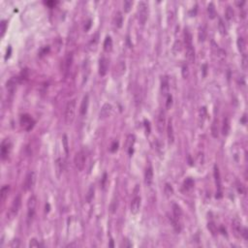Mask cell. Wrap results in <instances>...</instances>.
Here are the masks:
<instances>
[{"label":"cell","mask_w":248,"mask_h":248,"mask_svg":"<svg viewBox=\"0 0 248 248\" xmlns=\"http://www.w3.org/2000/svg\"><path fill=\"white\" fill-rule=\"evenodd\" d=\"M76 111H77V101L75 99L71 100L66 105L65 109V122L67 125H71L76 117Z\"/></svg>","instance_id":"obj_1"},{"label":"cell","mask_w":248,"mask_h":248,"mask_svg":"<svg viewBox=\"0 0 248 248\" xmlns=\"http://www.w3.org/2000/svg\"><path fill=\"white\" fill-rule=\"evenodd\" d=\"M21 205H22V197L21 195H18L14 199V201H13V203L10 206V209L7 212V218L13 219L14 217H16V215L19 211V209H21Z\"/></svg>","instance_id":"obj_2"},{"label":"cell","mask_w":248,"mask_h":248,"mask_svg":"<svg viewBox=\"0 0 248 248\" xmlns=\"http://www.w3.org/2000/svg\"><path fill=\"white\" fill-rule=\"evenodd\" d=\"M147 4L144 1H140L138 5V19L140 25H144L147 21Z\"/></svg>","instance_id":"obj_3"},{"label":"cell","mask_w":248,"mask_h":248,"mask_svg":"<svg viewBox=\"0 0 248 248\" xmlns=\"http://www.w3.org/2000/svg\"><path fill=\"white\" fill-rule=\"evenodd\" d=\"M85 154L83 150L79 151L76 155H75V158H74V163H75V166L76 168L78 169V171L82 172L83 169H84V166H85Z\"/></svg>","instance_id":"obj_4"},{"label":"cell","mask_w":248,"mask_h":248,"mask_svg":"<svg viewBox=\"0 0 248 248\" xmlns=\"http://www.w3.org/2000/svg\"><path fill=\"white\" fill-rule=\"evenodd\" d=\"M36 183V173L34 172H29L25 177L24 179V184H23V188L25 191H29L31 190L33 187H34Z\"/></svg>","instance_id":"obj_5"},{"label":"cell","mask_w":248,"mask_h":248,"mask_svg":"<svg viewBox=\"0 0 248 248\" xmlns=\"http://www.w3.org/2000/svg\"><path fill=\"white\" fill-rule=\"evenodd\" d=\"M19 122H21V125L22 127L26 130V131H29L33 128V126H34V120L33 118L29 116V115H22L21 116V119H19Z\"/></svg>","instance_id":"obj_6"},{"label":"cell","mask_w":248,"mask_h":248,"mask_svg":"<svg viewBox=\"0 0 248 248\" xmlns=\"http://www.w3.org/2000/svg\"><path fill=\"white\" fill-rule=\"evenodd\" d=\"M37 205V199L35 196H31L28 199L27 202V215H28V219L31 220L35 215V209Z\"/></svg>","instance_id":"obj_7"},{"label":"cell","mask_w":248,"mask_h":248,"mask_svg":"<svg viewBox=\"0 0 248 248\" xmlns=\"http://www.w3.org/2000/svg\"><path fill=\"white\" fill-rule=\"evenodd\" d=\"M112 111H113V108L112 106L109 103H106L103 105V107L101 108V111H100V113H99V117L101 119H106L112 116Z\"/></svg>","instance_id":"obj_8"},{"label":"cell","mask_w":248,"mask_h":248,"mask_svg":"<svg viewBox=\"0 0 248 248\" xmlns=\"http://www.w3.org/2000/svg\"><path fill=\"white\" fill-rule=\"evenodd\" d=\"M11 148H12V144L10 143V140L8 139H5L1 144V158H2V160H4L8 157V155L10 154V151H11Z\"/></svg>","instance_id":"obj_9"},{"label":"cell","mask_w":248,"mask_h":248,"mask_svg":"<svg viewBox=\"0 0 248 248\" xmlns=\"http://www.w3.org/2000/svg\"><path fill=\"white\" fill-rule=\"evenodd\" d=\"M214 178H215V184H216V198L222 197V192H221V178H220V173L217 166H214Z\"/></svg>","instance_id":"obj_10"},{"label":"cell","mask_w":248,"mask_h":248,"mask_svg":"<svg viewBox=\"0 0 248 248\" xmlns=\"http://www.w3.org/2000/svg\"><path fill=\"white\" fill-rule=\"evenodd\" d=\"M156 127L159 133H162L166 127V118L163 112H159L156 119Z\"/></svg>","instance_id":"obj_11"},{"label":"cell","mask_w":248,"mask_h":248,"mask_svg":"<svg viewBox=\"0 0 248 248\" xmlns=\"http://www.w3.org/2000/svg\"><path fill=\"white\" fill-rule=\"evenodd\" d=\"M18 82H19L18 77H13L8 80L7 83H6V87H7V89L10 93L15 92V90L17 89V85H18Z\"/></svg>","instance_id":"obj_12"},{"label":"cell","mask_w":248,"mask_h":248,"mask_svg":"<svg viewBox=\"0 0 248 248\" xmlns=\"http://www.w3.org/2000/svg\"><path fill=\"white\" fill-rule=\"evenodd\" d=\"M109 69V60L106 57H102L100 59L99 63V74L101 76H105Z\"/></svg>","instance_id":"obj_13"},{"label":"cell","mask_w":248,"mask_h":248,"mask_svg":"<svg viewBox=\"0 0 248 248\" xmlns=\"http://www.w3.org/2000/svg\"><path fill=\"white\" fill-rule=\"evenodd\" d=\"M140 205H142V200H140V197H135L131 202V212L133 214H137L140 211Z\"/></svg>","instance_id":"obj_14"},{"label":"cell","mask_w":248,"mask_h":248,"mask_svg":"<svg viewBox=\"0 0 248 248\" xmlns=\"http://www.w3.org/2000/svg\"><path fill=\"white\" fill-rule=\"evenodd\" d=\"M88 106H89V96L88 95H85L83 98L82 103H80V107H79V112H80V115H82V116L86 115V112H87V110H88Z\"/></svg>","instance_id":"obj_15"},{"label":"cell","mask_w":248,"mask_h":248,"mask_svg":"<svg viewBox=\"0 0 248 248\" xmlns=\"http://www.w3.org/2000/svg\"><path fill=\"white\" fill-rule=\"evenodd\" d=\"M144 181L147 186H149L153 182V169L151 166H148L145 170L144 173Z\"/></svg>","instance_id":"obj_16"},{"label":"cell","mask_w":248,"mask_h":248,"mask_svg":"<svg viewBox=\"0 0 248 248\" xmlns=\"http://www.w3.org/2000/svg\"><path fill=\"white\" fill-rule=\"evenodd\" d=\"M186 58L189 63L195 62V50L193 48V45L186 47Z\"/></svg>","instance_id":"obj_17"},{"label":"cell","mask_w":248,"mask_h":248,"mask_svg":"<svg viewBox=\"0 0 248 248\" xmlns=\"http://www.w3.org/2000/svg\"><path fill=\"white\" fill-rule=\"evenodd\" d=\"M173 219L177 221V222H179V220L181 219V216H182V211H181V209H180V206L177 204L173 205Z\"/></svg>","instance_id":"obj_18"},{"label":"cell","mask_w":248,"mask_h":248,"mask_svg":"<svg viewBox=\"0 0 248 248\" xmlns=\"http://www.w3.org/2000/svg\"><path fill=\"white\" fill-rule=\"evenodd\" d=\"M72 62H73V55L72 53H68V55L65 56L64 62H63V71L64 72L69 71V69L72 66Z\"/></svg>","instance_id":"obj_19"},{"label":"cell","mask_w":248,"mask_h":248,"mask_svg":"<svg viewBox=\"0 0 248 248\" xmlns=\"http://www.w3.org/2000/svg\"><path fill=\"white\" fill-rule=\"evenodd\" d=\"M63 169H64V167H63V161L60 159V158L56 159V161H55V173H56V177L58 178L62 176Z\"/></svg>","instance_id":"obj_20"},{"label":"cell","mask_w":248,"mask_h":248,"mask_svg":"<svg viewBox=\"0 0 248 248\" xmlns=\"http://www.w3.org/2000/svg\"><path fill=\"white\" fill-rule=\"evenodd\" d=\"M230 132V119L229 117H225L223 119V124H222V134L224 136H228Z\"/></svg>","instance_id":"obj_21"},{"label":"cell","mask_w":248,"mask_h":248,"mask_svg":"<svg viewBox=\"0 0 248 248\" xmlns=\"http://www.w3.org/2000/svg\"><path fill=\"white\" fill-rule=\"evenodd\" d=\"M167 135H168L169 143L173 144V140H175V134H173V125H172L171 120L168 123V126H167Z\"/></svg>","instance_id":"obj_22"},{"label":"cell","mask_w":248,"mask_h":248,"mask_svg":"<svg viewBox=\"0 0 248 248\" xmlns=\"http://www.w3.org/2000/svg\"><path fill=\"white\" fill-rule=\"evenodd\" d=\"M237 44H238V51L242 53V55H246L245 53V50H246V43H245V40H244V38L243 37H239L238 39V42H237Z\"/></svg>","instance_id":"obj_23"},{"label":"cell","mask_w":248,"mask_h":248,"mask_svg":"<svg viewBox=\"0 0 248 248\" xmlns=\"http://www.w3.org/2000/svg\"><path fill=\"white\" fill-rule=\"evenodd\" d=\"M103 47H104L105 51H107V52L112 51V39L110 36H107L106 37Z\"/></svg>","instance_id":"obj_24"},{"label":"cell","mask_w":248,"mask_h":248,"mask_svg":"<svg viewBox=\"0 0 248 248\" xmlns=\"http://www.w3.org/2000/svg\"><path fill=\"white\" fill-rule=\"evenodd\" d=\"M9 192H10V186L9 185H4L2 188H1V192H0V196H1V202L4 203L6 199L8 198V195H9Z\"/></svg>","instance_id":"obj_25"},{"label":"cell","mask_w":248,"mask_h":248,"mask_svg":"<svg viewBox=\"0 0 248 248\" xmlns=\"http://www.w3.org/2000/svg\"><path fill=\"white\" fill-rule=\"evenodd\" d=\"M134 144H135V136H134V135H129L128 138H127L126 145H127V149H128V151H129L130 154H132V152H133Z\"/></svg>","instance_id":"obj_26"},{"label":"cell","mask_w":248,"mask_h":248,"mask_svg":"<svg viewBox=\"0 0 248 248\" xmlns=\"http://www.w3.org/2000/svg\"><path fill=\"white\" fill-rule=\"evenodd\" d=\"M161 88H162V92L164 94H168L169 92V79L167 77H164L162 79V86H161Z\"/></svg>","instance_id":"obj_27"},{"label":"cell","mask_w":248,"mask_h":248,"mask_svg":"<svg viewBox=\"0 0 248 248\" xmlns=\"http://www.w3.org/2000/svg\"><path fill=\"white\" fill-rule=\"evenodd\" d=\"M122 22H123V17L121 15V13L117 12L116 15L115 17V24L116 25V27H121L122 26Z\"/></svg>","instance_id":"obj_28"},{"label":"cell","mask_w":248,"mask_h":248,"mask_svg":"<svg viewBox=\"0 0 248 248\" xmlns=\"http://www.w3.org/2000/svg\"><path fill=\"white\" fill-rule=\"evenodd\" d=\"M192 35L191 33L188 31V30H185L184 32V42H185V47L187 46H192L193 43H192Z\"/></svg>","instance_id":"obj_29"},{"label":"cell","mask_w":248,"mask_h":248,"mask_svg":"<svg viewBox=\"0 0 248 248\" xmlns=\"http://www.w3.org/2000/svg\"><path fill=\"white\" fill-rule=\"evenodd\" d=\"M211 134L214 138H217L218 137V120L217 119H214L213 122H212V125H211Z\"/></svg>","instance_id":"obj_30"},{"label":"cell","mask_w":248,"mask_h":248,"mask_svg":"<svg viewBox=\"0 0 248 248\" xmlns=\"http://www.w3.org/2000/svg\"><path fill=\"white\" fill-rule=\"evenodd\" d=\"M207 13H209V17L210 18H214L216 16V11H215V7L212 3H209V6H207Z\"/></svg>","instance_id":"obj_31"},{"label":"cell","mask_w":248,"mask_h":248,"mask_svg":"<svg viewBox=\"0 0 248 248\" xmlns=\"http://www.w3.org/2000/svg\"><path fill=\"white\" fill-rule=\"evenodd\" d=\"M233 230L234 232L236 233V234H240V231H241V225H240V222L238 220V219H234L233 221Z\"/></svg>","instance_id":"obj_32"},{"label":"cell","mask_w":248,"mask_h":248,"mask_svg":"<svg viewBox=\"0 0 248 248\" xmlns=\"http://www.w3.org/2000/svg\"><path fill=\"white\" fill-rule=\"evenodd\" d=\"M94 192H95L94 187L91 186L90 188L88 189L87 194H86V202H87V203H90L91 201L93 200V197H94Z\"/></svg>","instance_id":"obj_33"},{"label":"cell","mask_w":248,"mask_h":248,"mask_svg":"<svg viewBox=\"0 0 248 248\" xmlns=\"http://www.w3.org/2000/svg\"><path fill=\"white\" fill-rule=\"evenodd\" d=\"M218 29L220 31V33L222 35H225L226 33H227V29H226V26H225V23L223 22V19L222 18H220L219 19V23H218Z\"/></svg>","instance_id":"obj_34"},{"label":"cell","mask_w":248,"mask_h":248,"mask_svg":"<svg viewBox=\"0 0 248 248\" xmlns=\"http://www.w3.org/2000/svg\"><path fill=\"white\" fill-rule=\"evenodd\" d=\"M234 12L233 10V8L231 6H228L227 9H226V18L228 21H231V19L234 18Z\"/></svg>","instance_id":"obj_35"},{"label":"cell","mask_w":248,"mask_h":248,"mask_svg":"<svg viewBox=\"0 0 248 248\" xmlns=\"http://www.w3.org/2000/svg\"><path fill=\"white\" fill-rule=\"evenodd\" d=\"M207 229L209 230V232L213 234V236H215L216 233H217V228L213 222H209V224H207Z\"/></svg>","instance_id":"obj_36"},{"label":"cell","mask_w":248,"mask_h":248,"mask_svg":"<svg viewBox=\"0 0 248 248\" xmlns=\"http://www.w3.org/2000/svg\"><path fill=\"white\" fill-rule=\"evenodd\" d=\"M164 191H165V194L168 197H170V196H172L173 194V187H172V185H170L169 183H167L166 185H165V189H164Z\"/></svg>","instance_id":"obj_37"},{"label":"cell","mask_w":248,"mask_h":248,"mask_svg":"<svg viewBox=\"0 0 248 248\" xmlns=\"http://www.w3.org/2000/svg\"><path fill=\"white\" fill-rule=\"evenodd\" d=\"M193 186H194V181H193L192 178H187L185 181H184V187H185L187 190L191 189Z\"/></svg>","instance_id":"obj_38"},{"label":"cell","mask_w":248,"mask_h":248,"mask_svg":"<svg viewBox=\"0 0 248 248\" xmlns=\"http://www.w3.org/2000/svg\"><path fill=\"white\" fill-rule=\"evenodd\" d=\"M7 22L5 21V19H3V21H1V23H0V27H1V37H3L5 35V32H6V29H7Z\"/></svg>","instance_id":"obj_39"},{"label":"cell","mask_w":248,"mask_h":248,"mask_svg":"<svg viewBox=\"0 0 248 248\" xmlns=\"http://www.w3.org/2000/svg\"><path fill=\"white\" fill-rule=\"evenodd\" d=\"M132 5H133V2L132 1H129V0H126V1H124V3H123L124 11L126 13H128L131 10V8H132Z\"/></svg>","instance_id":"obj_40"},{"label":"cell","mask_w":248,"mask_h":248,"mask_svg":"<svg viewBox=\"0 0 248 248\" xmlns=\"http://www.w3.org/2000/svg\"><path fill=\"white\" fill-rule=\"evenodd\" d=\"M206 36V32L204 28H201L199 30V41L200 42H204Z\"/></svg>","instance_id":"obj_41"},{"label":"cell","mask_w":248,"mask_h":248,"mask_svg":"<svg viewBox=\"0 0 248 248\" xmlns=\"http://www.w3.org/2000/svg\"><path fill=\"white\" fill-rule=\"evenodd\" d=\"M181 73H182V77L184 78V79H187L189 77V68H188V66L187 65H183L182 66V71H181Z\"/></svg>","instance_id":"obj_42"},{"label":"cell","mask_w":248,"mask_h":248,"mask_svg":"<svg viewBox=\"0 0 248 248\" xmlns=\"http://www.w3.org/2000/svg\"><path fill=\"white\" fill-rule=\"evenodd\" d=\"M201 115H200V119H201V125H202V123H204L205 121V116H206V111H205V108H202V110H201Z\"/></svg>","instance_id":"obj_43"},{"label":"cell","mask_w":248,"mask_h":248,"mask_svg":"<svg viewBox=\"0 0 248 248\" xmlns=\"http://www.w3.org/2000/svg\"><path fill=\"white\" fill-rule=\"evenodd\" d=\"M172 106H173V97H172V95H168V96H167V101H166V108H167V110L171 109Z\"/></svg>","instance_id":"obj_44"},{"label":"cell","mask_w":248,"mask_h":248,"mask_svg":"<svg viewBox=\"0 0 248 248\" xmlns=\"http://www.w3.org/2000/svg\"><path fill=\"white\" fill-rule=\"evenodd\" d=\"M29 246L30 247H40V246H41V244H40V242H38L37 239L32 238L29 241Z\"/></svg>","instance_id":"obj_45"},{"label":"cell","mask_w":248,"mask_h":248,"mask_svg":"<svg viewBox=\"0 0 248 248\" xmlns=\"http://www.w3.org/2000/svg\"><path fill=\"white\" fill-rule=\"evenodd\" d=\"M241 65H242L243 70H246V68H247V57H246V55H243V56H242V63H241Z\"/></svg>","instance_id":"obj_46"},{"label":"cell","mask_w":248,"mask_h":248,"mask_svg":"<svg viewBox=\"0 0 248 248\" xmlns=\"http://www.w3.org/2000/svg\"><path fill=\"white\" fill-rule=\"evenodd\" d=\"M49 51H50V47H49V46H47V47H45L44 49H42L41 52H40V55L43 56V55H47V53H48Z\"/></svg>","instance_id":"obj_47"},{"label":"cell","mask_w":248,"mask_h":248,"mask_svg":"<svg viewBox=\"0 0 248 248\" xmlns=\"http://www.w3.org/2000/svg\"><path fill=\"white\" fill-rule=\"evenodd\" d=\"M240 234H242V237H243L245 239H248V231H247L246 228H243V229L240 231Z\"/></svg>","instance_id":"obj_48"},{"label":"cell","mask_w":248,"mask_h":248,"mask_svg":"<svg viewBox=\"0 0 248 248\" xmlns=\"http://www.w3.org/2000/svg\"><path fill=\"white\" fill-rule=\"evenodd\" d=\"M63 143H64V148L66 153H68V143H67V136L64 135L63 136Z\"/></svg>","instance_id":"obj_49"},{"label":"cell","mask_w":248,"mask_h":248,"mask_svg":"<svg viewBox=\"0 0 248 248\" xmlns=\"http://www.w3.org/2000/svg\"><path fill=\"white\" fill-rule=\"evenodd\" d=\"M117 148H118V143L115 142V143H113V144H112L111 151H112V152H115V151H116V150H117Z\"/></svg>","instance_id":"obj_50"},{"label":"cell","mask_w":248,"mask_h":248,"mask_svg":"<svg viewBox=\"0 0 248 248\" xmlns=\"http://www.w3.org/2000/svg\"><path fill=\"white\" fill-rule=\"evenodd\" d=\"M11 247H18L19 246V240L18 239H14L12 241V243L10 244Z\"/></svg>","instance_id":"obj_51"}]
</instances>
